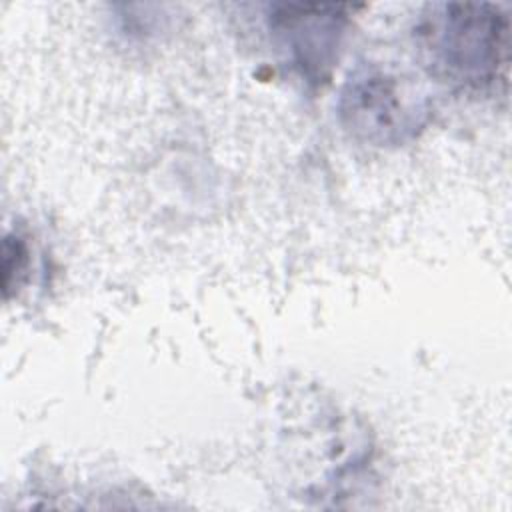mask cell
<instances>
[{
    "mask_svg": "<svg viewBox=\"0 0 512 512\" xmlns=\"http://www.w3.org/2000/svg\"><path fill=\"white\" fill-rule=\"evenodd\" d=\"M396 76L362 66L348 76L338 102L342 126L370 146H402L418 136L428 106Z\"/></svg>",
    "mask_w": 512,
    "mask_h": 512,
    "instance_id": "cell-2",
    "label": "cell"
},
{
    "mask_svg": "<svg viewBox=\"0 0 512 512\" xmlns=\"http://www.w3.org/2000/svg\"><path fill=\"white\" fill-rule=\"evenodd\" d=\"M422 68L440 84L470 94H506L510 16L478 2L430 4L414 26Z\"/></svg>",
    "mask_w": 512,
    "mask_h": 512,
    "instance_id": "cell-1",
    "label": "cell"
},
{
    "mask_svg": "<svg viewBox=\"0 0 512 512\" xmlns=\"http://www.w3.org/2000/svg\"><path fill=\"white\" fill-rule=\"evenodd\" d=\"M348 4H272L266 28L274 48L308 86L326 82L340 58Z\"/></svg>",
    "mask_w": 512,
    "mask_h": 512,
    "instance_id": "cell-3",
    "label": "cell"
},
{
    "mask_svg": "<svg viewBox=\"0 0 512 512\" xmlns=\"http://www.w3.org/2000/svg\"><path fill=\"white\" fill-rule=\"evenodd\" d=\"M30 252L22 236L6 234L2 244V290L4 298H10L12 292H18L28 276Z\"/></svg>",
    "mask_w": 512,
    "mask_h": 512,
    "instance_id": "cell-4",
    "label": "cell"
}]
</instances>
